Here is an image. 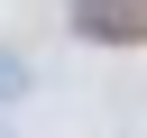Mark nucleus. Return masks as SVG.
Masks as SVG:
<instances>
[{
	"mask_svg": "<svg viewBox=\"0 0 147 138\" xmlns=\"http://www.w3.org/2000/svg\"><path fill=\"white\" fill-rule=\"evenodd\" d=\"M74 28L92 46H147V0H74Z\"/></svg>",
	"mask_w": 147,
	"mask_h": 138,
	"instance_id": "f257e3e1",
	"label": "nucleus"
}]
</instances>
